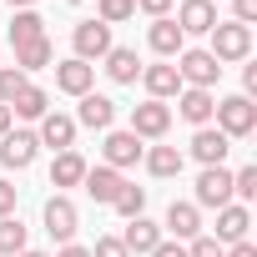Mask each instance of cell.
I'll return each mask as SVG.
<instances>
[{"label": "cell", "mask_w": 257, "mask_h": 257, "mask_svg": "<svg viewBox=\"0 0 257 257\" xmlns=\"http://www.w3.org/2000/svg\"><path fill=\"white\" fill-rule=\"evenodd\" d=\"M212 121H217V132L227 142H242V137L257 132V106H252V96H222L217 111H212Z\"/></svg>", "instance_id": "1"}, {"label": "cell", "mask_w": 257, "mask_h": 257, "mask_svg": "<svg viewBox=\"0 0 257 257\" xmlns=\"http://www.w3.org/2000/svg\"><path fill=\"white\" fill-rule=\"evenodd\" d=\"M207 36H212V46H207V51H212V61H217V66H227V61H247V56H252V26L217 21Z\"/></svg>", "instance_id": "2"}, {"label": "cell", "mask_w": 257, "mask_h": 257, "mask_svg": "<svg viewBox=\"0 0 257 257\" xmlns=\"http://www.w3.org/2000/svg\"><path fill=\"white\" fill-rule=\"evenodd\" d=\"M132 137H142V142H162L167 132H172V106L167 101H142L137 111H132V126H126Z\"/></svg>", "instance_id": "3"}, {"label": "cell", "mask_w": 257, "mask_h": 257, "mask_svg": "<svg viewBox=\"0 0 257 257\" xmlns=\"http://www.w3.org/2000/svg\"><path fill=\"white\" fill-rule=\"evenodd\" d=\"M172 66H177L182 86H197V91H212V86H217V76H222V66L212 61V51H182Z\"/></svg>", "instance_id": "4"}, {"label": "cell", "mask_w": 257, "mask_h": 257, "mask_svg": "<svg viewBox=\"0 0 257 257\" xmlns=\"http://www.w3.org/2000/svg\"><path fill=\"white\" fill-rule=\"evenodd\" d=\"M227 202H232V172H227V167H202V177H197V202H192V207L222 212Z\"/></svg>", "instance_id": "5"}, {"label": "cell", "mask_w": 257, "mask_h": 257, "mask_svg": "<svg viewBox=\"0 0 257 257\" xmlns=\"http://www.w3.org/2000/svg\"><path fill=\"white\" fill-rule=\"evenodd\" d=\"M101 157H106L111 172H126V167H137V162L147 157V147H142V137H132V132H106Z\"/></svg>", "instance_id": "6"}, {"label": "cell", "mask_w": 257, "mask_h": 257, "mask_svg": "<svg viewBox=\"0 0 257 257\" xmlns=\"http://www.w3.org/2000/svg\"><path fill=\"white\" fill-rule=\"evenodd\" d=\"M71 46H76V61H101L106 51H111V26H101V21H81L76 31H71Z\"/></svg>", "instance_id": "7"}, {"label": "cell", "mask_w": 257, "mask_h": 257, "mask_svg": "<svg viewBox=\"0 0 257 257\" xmlns=\"http://www.w3.org/2000/svg\"><path fill=\"white\" fill-rule=\"evenodd\" d=\"M41 222H46V232L66 247L71 237H76V227H81V217H76V202L71 197H51L46 202V212H41Z\"/></svg>", "instance_id": "8"}, {"label": "cell", "mask_w": 257, "mask_h": 257, "mask_svg": "<svg viewBox=\"0 0 257 257\" xmlns=\"http://www.w3.org/2000/svg\"><path fill=\"white\" fill-rule=\"evenodd\" d=\"M36 152H41L36 132H6L0 137V167H11V172H26L36 162Z\"/></svg>", "instance_id": "9"}, {"label": "cell", "mask_w": 257, "mask_h": 257, "mask_svg": "<svg viewBox=\"0 0 257 257\" xmlns=\"http://www.w3.org/2000/svg\"><path fill=\"white\" fill-rule=\"evenodd\" d=\"M147 46H152L162 61H177V56L187 51V36H182V26H177L172 16H162V21H152V31H147Z\"/></svg>", "instance_id": "10"}, {"label": "cell", "mask_w": 257, "mask_h": 257, "mask_svg": "<svg viewBox=\"0 0 257 257\" xmlns=\"http://www.w3.org/2000/svg\"><path fill=\"white\" fill-rule=\"evenodd\" d=\"M36 142H41V147H51V152H71V142H76V116L46 111V116H41V132H36Z\"/></svg>", "instance_id": "11"}, {"label": "cell", "mask_w": 257, "mask_h": 257, "mask_svg": "<svg viewBox=\"0 0 257 257\" xmlns=\"http://www.w3.org/2000/svg\"><path fill=\"white\" fill-rule=\"evenodd\" d=\"M116 121V101L101 96V91H86L81 96V111H76V126H91V132H111Z\"/></svg>", "instance_id": "12"}, {"label": "cell", "mask_w": 257, "mask_h": 257, "mask_svg": "<svg viewBox=\"0 0 257 257\" xmlns=\"http://www.w3.org/2000/svg\"><path fill=\"white\" fill-rule=\"evenodd\" d=\"M56 86L81 101V96L96 86V66H86V61H76V56H71V61H56Z\"/></svg>", "instance_id": "13"}, {"label": "cell", "mask_w": 257, "mask_h": 257, "mask_svg": "<svg viewBox=\"0 0 257 257\" xmlns=\"http://www.w3.org/2000/svg\"><path fill=\"white\" fill-rule=\"evenodd\" d=\"M142 86H147V101H167L182 91V76L172 61H157V66H142Z\"/></svg>", "instance_id": "14"}, {"label": "cell", "mask_w": 257, "mask_h": 257, "mask_svg": "<svg viewBox=\"0 0 257 257\" xmlns=\"http://www.w3.org/2000/svg\"><path fill=\"white\" fill-rule=\"evenodd\" d=\"M177 111H182V121H192V126H212L217 96H212V91H197V86H182V91H177Z\"/></svg>", "instance_id": "15"}, {"label": "cell", "mask_w": 257, "mask_h": 257, "mask_svg": "<svg viewBox=\"0 0 257 257\" xmlns=\"http://www.w3.org/2000/svg\"><path fill=\"white\" fill-rule=\"evenodd\" d=\"M81 187H86V197H91V202L111 207V202H116V192L126 187V177H121V172H111V167H86Z\"/></svg>", "instance_id": "16"}, {"label": "cell", "mask_w": 257, "mask_h": 257, "mask_svg": "<svg viewBox=\"0 0 257 257\" xmlns=\"http://www.w3.org/2000/svg\"><path fill=\"white\" fill-rule=\"evenodd\" d=\"M247 227H252V212H247L242 202H227V207L217 212V237H212V242H222V247L247 242Z\"/></svg>", "instance_id": "17"}, {"label": "cell", "mask_w": 257, "mask_h": 257, "mask_svg": "<svg viewBox=\"0 0 257 257\" xmlns=\"http://www.w3.org/2000/svg\"><path fill=\"white\" fill-rule=\"evenodd\" d=\"M162 242V227L142 212V217H132V222H126V232H121V247L126 252H137V257H152V247Z\"/></svg>", "instance_id": "18"}, {"label": "cell", "mask_w": 257, "mask_h": 257, "mask_svg": "<svg viewBox=\"0 0 257 257\" xmlns=\"http://www.w3.org/2000/svg\"><path fill=\"white\" fill-rule=\"evenodd\" d=\"M177 26H182V36H207L217 26V6L212 0H182L177 6Z\"/></svg>", "instance_id": "19"}, {"label": "cell", "mask_w": 257, "mask_h": 257, "mask_svg": "<svg viewBox=\"0 0 257 257\" xmlns=\"http://www.w3.org/2000/svg\"><path fill=\"white\" fill-rule=\"evenodd\" d=\"M227 152H232V142L217 132V126H197V137H192V157H197L202 167H222Z\"/></svg>", "instance_id": "20"}, {"label": "cell", "mask_w": 257, "mask_h": 257, "mask_svg": "<svg viewBox=\"0 0 257 257\" xmlns=\"http://www.w3.org/2000/svg\"><path fill=\"white\" fill-rule=\"evenodd\" d=\"M167 232H172V242H192V237H202V207H192V202H172V207H167Z\"/></svg>", "instance_id": "21"}, {"label": "cell", "mask_w": 257, "mask_h": 257, "mask_svg": "<svg viewBox=\"0 0 257 257\" xmlns=\"http://www.w3.org/2000/svg\"><path fill=\"white\" fill-rule=\"evenodd\" d=\"M101 61H106V76H111L116 86H132V81L142 76V61H137V51H132V46H111Z\"/></svg>", "instance_id": "22"}, {"label": "cell", "mask_w": 257, "mask_h": 257, "mask_svg": "<svg viewBox=\"0 0 257 257\" xmlns=\"http://www.w3.org/2000/svg\"><path fill=\"white\" fill-rule=\"evenodd\" d=\"M81 177H86V157L71 147V152H56V162H51V187H81Z\"/></svg>", "instance_id": "23"}, {"label": "cell", "mask_w": 257, "mask_h": 257, "mask_svg": "<svg viewBox=\"0 0 257 257\" xmlns=\"http://www.w3.org/2000/svg\"><path fill=\"white\" fill-rule=\"evenodd\" d=\"M142 162H147V172L162 177V182H167V177H182V167H187V157H182L177 147H152Z\"/></svg>", "instance_id": "24"}, {"label": "cell", "mask_w": 257, "mask_h": 257, "mask_svg": "<svg viewBox=\"0 0 257 257\" xmlns=\"http://www.w3.org/2000/svg\"><path fill=\"white\" fill-rule=\"evenodd\" d=\"M56 61V51H51V41L41 36V41H26V46H16V71H41V66H51Z\"/></svg>", "instance_id": "25"}, {"label": "cell", "mask_w": 257, "mask_h": 257, "mask_svg": "<svg viewBox=\"0 0 257 257\" xmlns=\"http://www.w3.org/2000/svg\"><path fill=\"white\" fill-rule=\"evenodd\" d=\"M46 106H51V96L41 91V86H26L16 101H11V116H26V121H41L46 116Z\"/></svg>", "instance_id": "26"}, {"label": "cell", "mask_w": 257, "mask_h": 257, "mask_svg": "<svg viewBox=\"0 0 257 257\" xmlns=\"http://www.w3.org/2000/svg\"><path fill=\"white\" fill-rule=\"evenodd\" d=\"M46 36V21L36 16V11H16V21H11V46H26V41H41Z\"/></svg>", "instance_id": "27"}, {"label": "cell", "mask_w": 257, "mask_h": 257, "mask_svg": "<svg viewBox=\"0 0 257 257\" xmlns=\"http://www.w3.org/2000/svg\"><path fill=\"white\" fill-rule=\"evenodd\" d=\"M111 207H116L126 222H132V217H142V212H147V187H132V182H126V187L116 192V202H111Z\"/></svg>", "instance_id": "28"}, {"label": "cell", "mask_w": 257, "mask_h": 257, "mask_svg": "<svg viewBox=\"0 0 257 257\" xmlns=\"http://www.w3.org/2000/svg\"><path fill=\"white\" fill-rule=\"evenodd\" d=\"M16 252H26V227L21 217H0V257H16Z\"/></svg>", "instance_id": "29"}, {"label": "cell", "mask_w": 257, "mask_h": 257, "mask_svg": "<svg viewBox=\"0 0 257 257\" xmlns=\"http://www.w3.org/2000/svg\"><path fill=\"white\" fill-rule=\"evenodd\" d=\"M96 11H101V16H96L101 26H121V21L137 16V0H96Z\"/></svg>", "instance_id": "30"}, {"label": "cell", "mask_w": 257, "mask_h": 257, "mask_svg": "<svg viewBox=\"0 0 257 257\" xmlns=\"http://www.w3.org/2000/svg\"><path fill=\"white\" fill-rule=\"evenodd\" d=\"M31 86V76L26 71H16V66H0V106H11L21 91Z\"/></svg>", "instance_id": "31"}, {"label": "cell", "mask_w": 257, "mask_h": 257, "mask_svg": "<svg viewBox=\"0 0 257 257\" xmlns=\"http://www.w3.org/2000/svg\"><path fill=\"white\" fill-rule=\"evenodd\" d=\"M232 197H242V207L257 197V167H242V172L232 177Z\"/></svg>", "instance_id": "32"}, {"label": "cell", "mask_w": 257, "mask_h": 257, "mask_svg": "<svg viewBox=\"0 0 257 257\" xmlns=\"http://www.w3.org/2000/svg\"><path fill=\"white\" fill-rule=\"evenodd\" d=\"M91 257H132L121 247V237H96V247H91Z\"/></svg>", "instance_id": "33"}, {"label": "cell", "mask_w": 257, "mask_h": 257, "mask_svg": "<svg viewBox=\"0 0 257 257\" xmlns=\"http://www.w3.org/2000/svg\"><path fill=\"white\" fill-rule=\"evenodd\" d=\"M187 257H222V242H212V237H192V242H187Z\"/></svg>", "instance_id": "34"}, {"label": "cell", "mask_w": 257, "mask_h": 257, "mask_svg": "<svg viewBox=\"0 0 257 257\" xmlns=\"http://www.w3.org/2000/svg\"><path fill=\"white\" fill-rule=\"evenodd\" d=\"M232 21L237 26H252L257 21V0H232Z\"/></svg>", "instance_id": "35"}, {"label": "cell", "mask_w": 257, "mask_h": 257, "mask_svg": "<svg viewBox=\"0 0 257 257\" xmlns=\"http://www.w3.org/2000/svg\"><path fill=\"white\" fill-rule=\"evenodd\" d=\"M172 6H177V0H137V11H147L152 21H162V16H167Z\"/></svg>", "instance_id": "36"}, {"label": "cell", "mask_w": 257, "mask_h": 257, "mask_svg": "<svg viewBox=\"0 0 257 257\" xmlns=\"http://www.w3.org/2000/svg\"><path fill=\"white\" fill-rule=\"evenodd\" d=\"M0 217H16V187L0 177Z\"/></svg>", "instance_id": "37"}, {"label": "cell", "mask_w": 257, "mask_h": 257, "mask_svg": "<svg viewBox=\"0 0 257 257\" xmlns=\"http://www.w3.org/2000/svg\"><path fill=\"white\" fill-rule=\"evenodd\" d=\"M152 257H187V242H167V237H162V242L152 247Z\"/></svg>", "instance_id": "38"}, {"label": "cell", "mask_w": 257, "mask_h": 257, "mask_svg": "<svg viewBox=\"0 0 257 257\" xmlns=\"http://www.w3.org/2000/svg\"><path fill=\"white\" fill-rule=\"evenodd\" d=\"M222 257H257V247L252 242H232V247H222Z\"/></svg>", "instance_id": "39"}, {"label": "cell", "mask_w": 257, "mask_h": 257, "mask_svg": "<svg viewBox=\"0 0 257 257\" xmlns=\"http://www.w3.org/2000/svg\"><path fill=\"white\" fill-rule=\"evenodd\" d=\"M56 257H91V247H76V242H66V247H61Z\"/></svg>", "instance_id": "40"}, {"label": "cell", "mask_w": 257, "mask_h": 257, "mask_svg": "<svg viewBox=\"0 0 257 257\" xmlns=\"http://www.w3.org/2000/svg\"><path fill=\"white\" fill-rule=\"evenodd\" d=\"M11 132V106H0V137Z\"/></svg>", "instance_id": "41"}, {"label": "cell", "mask_w": 257, "mask_h": 257, "mask_svg": "<svg viewBox=\"0 0 257 257\" xmlns=\"http://www.w3.org/2000/svg\"><path fill=\"white\" fill-rule=\"evenodd\" d=\"M6 6H11V11H31V6H36V0H6Z\"/></svg>", "instance_id": "42"}, {"label": "cell", "mask_w": 257, "mask_h": 257, "mask_svg": "<svg viewBox=\"0 0 257 257\" xmlns=\"http://www.w3.org/2000/svg\"><path fill=\"white\" fill-rule=\"evenodd\" d=\"M16 257H46V252H36V247H26V252H16Z\"/></svg>", "instance_id": "43"}]
</instances>
